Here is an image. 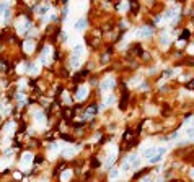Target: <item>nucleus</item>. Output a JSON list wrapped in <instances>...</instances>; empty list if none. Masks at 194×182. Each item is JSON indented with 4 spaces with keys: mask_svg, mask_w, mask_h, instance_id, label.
<instances>
[{
    "mask_svg": "<svg viewBox=\"0 0 194 182\" xmlns=\"http://www.w3.org/2000/svg\"><path fill=\"white\" fill-rule=\"evenodd\" d=\"M85 54H86V49H85V46H83L82 42L75 44V46L72 47V57H70L72 68H78V67H80L82 59L85 57Z\"/></svg>",
    "mask_w": 194,
    "mask_h": 182,
    "instance_id": "f257e3e1",
    "label": "nucleus"
},
{
    "mask_svg": "<svg viewBox=\"0 0 194 182\" xmlns=\"http://www.w3.org/2000/svg\"><path fill=\"white\" fill-rule=\"evenodd\" d=\"M178 12H179V7L178 5H171L163 13V16H162V18H158L157 21L160 23V21H170V20H173V21H175V20L178 18Z\"/></svg>",
    "mask_w": 194,
    "mask_h": 182,
    "instance_id": "f03ea898",
    "label": "nucleus"
},
{
    "mask_svg": "<svg viewBox=\"0 0 194 182\" xmlns=\"http://www.w3.org/2000/svg\"><path fill=\"white\" fill-rule=\"evenodd\" d=\"M31 164H33V154H31L30 151L23 153L21 154V159H20V169L26 172V171L31 167Z\"/></svg>",
    "mask_w": 194,
    "mask_h": 182,
    "instance_id": "7ed1b4c3",
    "label": "nucleus"
},
{
    "mask_svg": "<svg viewBox=\"0 0 194 182\" xmlns=\"http://www.w3.org/2000/svg\"><path fill=\"white\" fill-rule=\"evenodd\" d=\"M52 59V47L51 46H44L43 52H41V57H39V64L41 65H47Z\"/></svg>",
    "mask_w": 194,
    "mask_h": 182,
    "instance_id": "20e7f679",
    "label": "nucleus"
},
{
    "mask_svg": "<svg viewBox=\"0 0 194 182\" xmlns=\"http://www.w3.org/2000/svg\"><path fill=\"white\" fill-rule=\"evenodd\" d=\"M158 151V146L155 145H144L142 146V158H145V159H150V158H153L155 154Z\"/></svg>",
    "mask_w": 194,
    "mask_h": 182,
    "instance_id": "39448f33",
    "label": "nucleus"
},
{
    "mask_svg": "<svg viewBox=\"0 0 194 182\" xmlns=\"http://www.w3.org/2000/svg\"><path fill=\"white\" fill-rule=\"evenodd\" d=\"M64 148H65L64 142H54L52 145L49 146V158H51V159H54L60 151H64Z\"/></svg>",
    "mask_w": 194,
    "mask_h": 182,
    "instance_id": "423d86ee",
    "label": "nucleus"
},
{
    "mask_svg": "<svg viewBox=\"0 0 194 182\" xmlns=\"http://www.w3.org/2000/svg\"><path fill=\"white\" fill-rule=\"evenodd\" d=\"M15 26H16V31H18L20 34H25L28 31V28H30V21H28L25 16H20V18L16 20Z\"/></svg>",
    "mask_w": 194,
    "mask_h": 182,
    "instance_id": "0eeeda50",
    "label": "nucleus"
},
{
    "mask_svg": "<svg viewBox=\"0 0 194 182\" xmlns=\"http://www.w3.org/2000/svg\"><path fill=\"white\" fill-rule=\"evenodd\" d=\"M114 85H116V80H114L113 77H106L105 80L100 83V88H101L103 93H108V91H111L114 88Z\"/></svg>",
    "mask_w": 194,
    "mask_h": 182,
    "instance_id": "6e6552de",
    "label": "nucleus"
},
{
    "mask_svg": "<svg viewBox=\"0 0 194 182\" xmlns=\"http://www.w3.org/2000/svg\"><path fill=\"white\" fill-rule=\"evenodd\" d=\"M109 153H108V156H106V161H105V167H113V163L116 161V156H117V148L116 146H109Z\"/></svg>",
    "mask_w": 194,
    "mask_h": 182,
    "instance_id": "1a4fd4ad",
    "label": "nucleus"
},
{
    "mask_svg": "<svg viewBox=\"0 0 194 182\" xmlns=\"http://www.w3.org/2000/svg\"><path fill=\"white\" fill-rule=\"evenodd\" d=\"M126 159H127V163L131 164V169H137V167H140V163H142V161H140V154L131 153Z\"/></svg>",
    "mask_w": 194,
    "mask_h": 182,
    "instance_id": "9d476101",
    "label": "nucleus"
},
{
    "mask_svg": "<svg viewBox=\"0 0 194 182\" xmlns=\"http://www.w3.org/2000/svg\"><path fill=\"white\" fill-rule=\"evenodd\" d=\"M33 121L39 129H44V127H46V117H44V114L41 111H34L33 112Z\"/></svg>",
    "mask_w": 194,
    "mask_h": 182,
    "instance_id": "9b49d317",
    "label": "nucleus"
},
{
    "mask_svg": "<svg viewBox=\"0 0 194 182\" xmlns=\"http://www.w3.org/2000/svg\"><path fill=\"white\" fill-rule=\"evenodd\" d=\"M166 146H158V151H157V154H155L153 158H150L148 159V163L150 164H157V163H160L162 159H163V156H165V153H166Z\"/></svg>",
    "mask_w": 194,
    "mask_h": 182,
    "instance_id": "f8f14e48",
    "label": "nucleus"
},
{
    "mask_svg": "<svg viewBox=\"0 0 194 182\" xmlns=\"http://www.w3.org/2000/svg\"><path fill=\"white\" fill-rule=\"evenodd\" d=\"M152 31L148 26H142V28H139L137 31H134V36L139 37V39H144V37H148V36H152Z\"/></svg>",
    "mask_w": 194,
    "mask_h": 182,
    "instance_id": "ddd939ff",
    "label": "nucleus"
},
{
    "mask_svg": "<svg viewBox=\"0 0 194 182\" xmlns=\"http://www.w3.org/2000/svg\"><path fill=\"white\" fill-rule=\"evenodd\" d=\"M88 91H90L88 85H82V86L78 88V91H77V94H75V98H77L78 101H83V99L88 96Z\"/></svg>",
    "mask_w": 194,
    "mask_h": 182,
    "instance_id": "4468645a",
    "label": "nucleus"
},
{
    "mask_svg": "<svg viewBox=\"0 0 194 182\" xmlns=\"http://www.w3.org/2000/svg\"><path fill=\"white\" fill-rule=\"evenodd\" d=\"M78 150H80L78 146H65L64 151H62V156H64V158H72V156L77 154Z\"/></svg>",
    "mask_w": 194,
    "mask_h": 182,
    "instance_id": "2eb2a0df",
    "label": "nucleus"
},
{
    "mask_svg": "<svg viewBox=\"0 0 194 182\" xmlns=\"http://www.w3.org/2000/svg\"><path fill=\"white\" fill-rule=\"evenodd\" d=\"M15 129H16V124L15 122H8L5 127H3V135L8 138V137H12L13 135V132H15Z\"/></svg>",
    "mask_w": 194,
    "mask_h": 182,
    "instance_id": "dca6fc26",
    "label": "nucleus"
},
{
    "mask_svg": "<svg viewBox=\"0 0 194 182\" xmlns=\"http://www.w3.org/2000/svg\"><path fill=\"white\" fill-rule=\"evenodd\" d=\"M51 12H52V10H51V5H49V3H43V5L38 8V15L43 16V18H44V16H47Z\"/></svg>",
    "mask_w": 194,
    "mask_h": 182,
    "instance_id": "f3484780",
    "label": "nucleus"
},
{
    "mask_svg": "<svg viewBox=\"0 0 194 182\" xmlns=\"http://www.w3.org/2000/svg\"><path fill=\"white\" fill-rule=\"evenodd\" d=\"M12 161H13V153H5V156H3L2 161H0V171H2L5 166L12 164Z\"/></svg>",
    "mask_w": 194,
    "mask_h": 182,
    "instance_id": "a211bd4d",
    "label": "nucleus"
},
{
    "mask_svg": "<svg viewBox=\"0 0 194 182\" xmlns=\"http://www.w3.org/2000/svg\"><path fill=\"white\" fill-rule=\"evenodd\" d=\"M85 28H86V18H85V16H82V18L77 20V23H75L74 29L77 31V33H82V31L85 29Z\"/></svg>",
    "mask_w": 194,
    "mask_h": 182,
    "instance_id": "6ab92c4d",
    "label": "nucleus"
},
{
    "mask_svg": "<svg viewBox=\"0 0 194 182\" xmlns=\"http://www.w3.org/2000/svg\"><path fill=\"white\" fill-rule=\"evenodd\" d=\"M28 72H30L31 75H39L41 64H39V62H33V64H30V65H28Z\"/></svg>",
    "mask_w": 194,
    "mask_h": 182,
    "instance_id": "aec40b11",
    "label": "nucleus"
},
{
    "mask_svg": "<svg viewBox=\"0 0 194 182\" xmlns=\"http://www.w3.org/2000/svg\"><path fill=\"white\" fill-rule=\"evenodd\" d=\"M23 50H25L26 54H31L34 50V41L33 39H26L25 42H23Z\"/></svg>",
    "mask_w": 194,
    "mask_h": 182,
    "instance_id": "412c9836",
    "label": "nucleus"
},
{
    "mask_svg": "<svg viewBox=\"0 0 194 182\" xmlns=\"http://www.w3.org/2000/svg\"><path fill=\"white\" fill-rule=\"evenodd\" d=\"M114 101H116V98H114L113 94H108V96L105 98V102L101 104V107H100V109H106V107H109V106H113Z\"/></svg>",
    "mask_w": 194,
    "mask_h": 182,
    "instance_id": "4be33fe9",
    "label": "nucleus"
},
{
    "mask_svg": "<svg viewBox=\"0 0 194 182\" xmlns=\"http://www.w3.org/2000/svg\"><path fill=\"white\" fill-rule=\"evenodd\" d=\"M119 174H121V171L117 169V167H111V171H109V182H117Z\"/></svg>",
    "mask_w": 194,
    "mask_h": 182,
    "instance_id": "5701e85b",
    "label": "nucleus"
},
{
    "mask_svg": "<svg viewBox=\"0 0 194 182\" xmlns=\"http://www.w3.org/2000/svg\"><path fill=\"white\" fill-rule=\"evenodd\" d=\"M119 171H121L122 174H129L131 171H132V169H131V164L127 163V159L122 161V164H121V169H119Z\"/></svg>",
    "mask_w": 194,
    "mask_h": 182,
    "instance_id": "b1692460",
    "label": "nucleus"
},
{
    "mask_svg": "<svg viewBox=\"0 0 194 182\" xmlns=\"http://www.w3.org/2000/svg\"><path fill=\"white\" fill-rule=\"evenodd\" d=\"M70 177H72V169H65L64 172L60 174V181L62 182H69V181H70Z\"/></svg>",
    "mask_w": 194,
    "mask_h": 182,
    "instance_id": "393cba45",
    "label": "nucleus"
},
{
    "mask_svg": "<svg viewBox=\"0 0 194 182\" xmlns=\"http://www.w3.org/2000/svg\"><path fill=\"white\" fill-rule=\"evenodd\" d=\"M160 42H162V46H165V47L170 44V34L166 33V31H165V33H162V36H160Z\"/></svg>",
    "mask_w": 194,
    "mask_h": 182,
    "instance_id": "a878e982",
    "label": "nucleus"
},
{
    "mask_svg": "<svg viewBox=\"0 0 194 182\" xmlns=\"http://www.w3.org/2000/svg\"><path fill=\"white\" fill-rule=\"evenodd\" d=\"M10 111H12V109H10V106L8 104H5V102H0V112H2L3 115H7V114H10Z\"/></svg>",
    "mask_w": 194,
    "mask_h": 182,
    "instance_id": "bb28decb",
    "label": "nucleus"
},
{
    "mask_svg": "<svg viewBox=\"0 0 194 182\" xmlns=\"http://www.w3.org/2000/svg\"><path fill=\"white\" fill-rule=\"evenodd\" d=\"M12 5L10 2H0V15H3L5 12H8V7Z\"/></svg>",
    "mask_w": 194,
    "mask_h": 182,
    "instance_id": "cd10ccee",
    "label": "nucleus"
},
{
    "mask_svg": "<svg viewBox=\"0 0 194 182\" xmlns=\"http://www.w3.org/2000/svg\"><path fill=\"white\" fill-rule=\"evenodd\" d=\"M117 10H119L121 13H126L127 10H129V3H127V2H121L119 7H117Z\"/></svg>",
    "mask_w": 194,
    "mask_h": 182,
    "instance_id": "c85d7f7f",
    "label": "nucleus"
},
{
    "mask_svg": "<svg viewBox=\"0 0 194 182\" xmlns=\"http://www.w3.org/2000/svg\"><path fill=\"white\" fill-rule=\"evenodd\" d=\"M28 70V67H26V64H20L18 67H16V72L18 73H25V72Z\"/></svg>",
    "mask_w": 194,
    "mask_h": 182,
    "instance_id": "c756f323",
    "label": "nucleus"
},
{
    "mask_svg": "<svg viewBox=\"0 0 194 182\" xmlns=\"http://www.w3.org/2000/svg\"><path fill=\"white\" fill-rule=\"evenodd\" d=\"M16 99H18V101H20V102H21V106H23V102H25V101H26V96H25V94H23V93H21V91H20V93H18V94H16Z\"/></svg>",
    "mask_w": 194,
    "mask_h": 182,
    "instance_id": "7c9ffc66",
    "label": "nucleus"
},
{
    "mask_svg": "<svg viewBox=\"0 0 194 182\" xmlns=\"http://www.w3.org/2000/svg\"><path fill=\"white\" fill-rule=\"evenodd\" d=\"M0 16H2V23H7L10 20V12H5L3 15H0Z\"/></svg>",
    "mask_w": 194,
    "mask_h": 182,
    "instance_id": "2f4dec72",
    "label": "nucleus"
},
{
    "mask_svg": "<svg viewBox=\"0 0 194 182\" xmlns=\"http://www.w3.org/2000/svg\"><path fill=\"white\" fill-rule=\"evenodd\" d=\"M186 125H188L189 129H194V117H193V119H189V121L186 122Z\"/></svg>",
    "mask_w": 194,
    "mask_h": 182,
    "instance_id": "473e14b6",
    "label": "nucleus"
},
{
    "mask_svg": "<svg viewBox=\"0 0 194 182\" xmlns=\"http://www.w3.org/2000/svg\"><path fill=\"white\" fill-rule=\"evenodd\" d=\"M25 86H26L25 80H21V83H20V86H18V88H20V91H21V93H23V88H25Z\"/></svg>",
    "mask_w": 194,
    "mask_h": 182,
    "instance_id": "72a5a7b5",
    "label": "nucleus"
},
{
    "mask_svg": "<svg viewBox=\"0 0 194 182\" xmlns=\"http://www.w3.org/2000/svg\"><path fill=\"white\" fill-rule=\"evenodd\" d=\"M139 83H140V78H139V77H137V80H132V81H131V85H139Z\"/></svg>",
    "mask_w": 194,
    "mask_h": 182,
    "instance_id": "f704fd0d",
    "label": "nucleus"
},
{
    "mask_svg": "<svg viewBox=\"0 0 194 182\" xmlns=\"http://www.w3.org/2000/svg\"><path fill=\"white\" fill-rule=\"evenodd\" d=\"M64 101H65V102H69V94H67V93L64 94Z\"/></svg>",
    "mask_w": 194,
    "mask_h": 182,
    "instance_id": "c9c22d12",
    "label": "nucleus"
},
{
    "mask_svg": "<svg viewBox=\"0 0 194 182\" xmlns=\"http://www.w3.org/2000/svg\"><path fill=\"white\" fill-rule=\"evenodd\" d=\"M189 52H191V54H194V44H193L191 47H189Z\"/></svg>",
    "mask_w": 194,
    "mask_h": 182,
    "instance_id": "e433bc0d",
    "label": "nucleus"
},
{
    "mask_svg": "<svg viewBox=\"0 0 194 182\" xmlns=\"http://www.w3.org/2000/svg\"><path fill=\"white\" fill-rule=\"evenodd\" d=\"M189 176H191V177H194V169H191V172H189Z\"/></svg>",
    "mask_w": 194,
    "mask_h": 182,
    "instance_id": "4c0bfd02",
    "label": "nucleus"
}]
</instances>
